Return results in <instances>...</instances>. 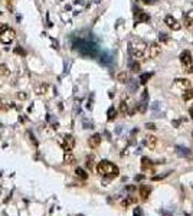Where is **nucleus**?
Here are the masks:
<instances>
[{
  "label": "nucleus",
  "mask_w": 193,
  "mask_h": 216,
  "mask_svg": "<svg viewBox=\"0 0 193 216\" xmlns=\"http://www.w3.org/2000/svg\"><path fill=\"white\" fill-rule=\"evenodd\" d=\"M0 13H2V12H0Z\"/></svg>",
  "instance_id": "nucleus-41"
},
{
  "label": "nucleus",
  "mask_w": 193,
  "mask_h": 216,
  "mask_svg": "<svg viewBox=\"0 0 193 216\" xmlns=\"http://www.w3.org/2000/svg\"><path fill=\"white\" fill-rule=\"evenodd\" d=\"M147 107H148V104H147V101H144V99H141L138 104H137V111L140 113V114H144L146 111H147Z\"/></svg>",
  "instance_id": "nucleus-17"
},
{
  "label": "nucleus",
  "mask_w": 193,
  "mask_h": 216,
  "mask_svg": "<svg viewBox=\"0 0 193 216\" xmlns=\"http://www.w3.org/2000/svg\"><path fill=\"white\" fill-rule=\"evenodd\" d=\"M74 48L82 55V56H89V58H95L98 55V45L95 42H92L91 39H85V38H76L74 41Z\"/></svg>",
  "instance_id": "nucleus-1"
},
{
  "label": "nucleus",
  "mask_w": 193,
  "mask_h": 216,
  "mask_svg": "<svg viewBox=\"0 0 193 216\" xmlns=\"http://www.w3.org/2000/svg\"><path fill=\"white\" fill-rule=\"evenodd\" d=\"M160 52H161V48H160V45L159 43H151L148 48H147V56L148 58H156V56H159L160 55Z\"/></svg>",
  "instance_id": "nucleus-9"
},
{
  "label": "nucleus",
  "mask_w": 193,
  "mask_h": 216,
  "mask_svg": "<svg viewBox=\"0 0 193 216\" xmlns=\"http://www.w3.org/2000/svg\"><path fill=\"white\" fill-rule=\"evenodd\" d=\"M75 173H76V176H79L81 179H86V177H88V174H86V173H85L81 167H78V169L75 170Z\"/></svg>",
  "instance_id": "nucleus-29"
},
{
  "label": "nucleus",
  "mask_w": 193,
  "mask_h": 216,
  "mask_svg": "<svg viewBox=\"0 0 193 216\" xmlns=\"http://www.w3.org/2000/svg\"><path fill=\"white\" fill-rule=\"evenodd\" d=\"M180 62H182L183 66L187 68L186 72H193V68H192L193 59H192V53H190L189 51H183V52L180 53Z\"/></svg>",
  "instance_id": "nucleus-5"
},
{
  "label": "nucleus",
  "mask_w": 193,
  "mask_h": 216,
  "mask_svg": "<svg viewBox=\"0 0 193 216\" xmlns=\"http://www.w3.org/2000/svg\"><path fill=\"white\" fill-rule=\"evenodd\" d=\"M96 171H98L101 176H104V177H108V179H114V177H117L118 176V167L114 164V163H111V161H108V160H103V161H100L98 164H96Z\"/></svg>",
  "instance_id": "nucleus-2"
},
{
  "label": "nucleus",
  "mask_w": 193,
  "mask_h": 216,
  "mask_svg": "<svg viewBox=\"0 0 193 216\" xmlns=\"http://www.w3.org/2000/svg\"><path fill=\"white\" fill-rule=\"evenodd\" d=\"M141 169H143V171H153V161L148 160L147 157H143V160H141Z\"/></svg>",
  "instance_id": "nucleus-14"
},
{
  "label": "nucleus",
  "mask_w": 193,
  "mask_h": 216,
  "mask_svg": "<svg viewBox=\"0 0 193 216\" xmlns=\"http://www.w3.org/2000/svg\"><path fill=\"white\" fill-rule=\"evenodd\" d=\"M9 74H10V71H9L7 65H6V63H0V75H3V76H7Z\"/></svg>",
  "instance_id": "nucleus-24"
},
{
  "label": "nucleus",
  "mask_w": 193,
  "mask_h": 216,
  "mask_svg": "<svg viewBox=\"0 0 193 216\" xmlns=\"http://www.w3.org/2000/svg\"><path fill=\"white\" fill-rule=\"evenodd\" d=\"M183 99H184V101L193 99V89H192V88H189V89H186V91L183 92Z\"/></svg>",
  "instance_id": "nucleus-23"
},
{
  "label": "nucleus",
  "mask_w": 193,
  "mask_h": 216,
  "mask_svg": "<svg viewBox=\"0 0 193 216\" xmlns=\"http://www.w3.org/2000/svg\"><path fill=\"white\" fill-rule=\"evenodd\" d=\"M184 23H186V28L189 30H193V10L186 12V15H184Z\"/></svg>",
  "instance_id": "nucleus-12"
},
{
  "label": "nucleus",
  "mask_w": 193,
  "mask_h": 216,
  "mask_svg": "<svg viewBox=\"0 0 193 216\" xmlns=\"http://www.w3.org/2000/svg\"><path fill=\"white\" fill-rule=\"evenodd\" d=\"M15 52H16V53H20V55H25V51H22L20 48H16V49H15Z\"/></svg>",
  "instance_id": "nucleus-36"
},
{
  "label": "nucleus",
  "mask_w": 193,
  "mask_h": 216,
  "mask_svg": "<svg viewBox=\"0 0 193 216\" xmlns=\"http://www.w3.org/2000/svg\"><path fill=\"white\" fill-rule=\"evenodd\" d=\"M192 137H193V133H192Z\"/></svg>",
  "instance_id": "nucleus-40"
},
{
  "label": "nucleus",
  "mask_w": 193,
  "mask_h": 216,
  "mask_svg": "<svg viewBox=\"0 0 193 216\" xmlns=\"http://www.w3.org/2000/svg\"><path fill=\"white\" fill-rule=\"evenodd\" d=\"M15 30L12 28H9L7 25H2L0 26V42L5 43V45H9L12 43V41L15 39Z\"/></svg>",
  "instance_id": "nucleus-4"
},
{
  "label": "nucleus",
  "mask_w": 193,
  "mask_h": 216,
  "mask_svg": "<svg viewBox=\"0 0 193 216\" xmlns=\"http://www.w3.org/2000/svg\"><path fill=\"white\" fill-rule=\"evenodd\" d=\"M150 192H151V189L148 187V186H143L141 189H140V194H141V199L143 200H146L148 196H150Z\"/></svg>",
  "instance_id": "nucleus-18"
},
{
  "label": "nucleus",
  "mask_w": 193,
  "mask_h": 216,
  "mask_svg": "<svg viewBox=\"0 0 193 216\" xmlns=\"http://www.w3.org/2000/svg\"><path fill=\"white\" fill-rule=\"evenodd\" d=\"M164 22H166V25H167L171 30H179V29H180V23H179L173 16H170V15L164 18Z\"/></svg>",
  "instance_id": "nucleus-10"
},
{
  "label": "nucleus",
  "mask_w": 193,
  "mask_h": 216,
  "mask_svg": "<svg viewBox=\"0 0 193 216\" xmlns=\"http://www.w3.org/2000/svg\"><path fill=\"white\" fill-rule=\"evenodd\" d=\"M61 144H62V147H63L65 151H71V150H74V147H75V138H74L72 136L66 134V136L63 137V140L61 141Z\"/></svg>",
  "instance_id": "nucleus-7"
},
{
  "label": "nucleus",
  "mask_w": 193,
  "mask_h": 216,
  "mask_svg": "<svg viewBox=\"0 0 193 216\" xmlns=\"http://www.w3.org/2000/svg\"><path fill=\"white\" fill-rule=\"evenodd\" d=\"M146 128H148V130H156V124H153V123H147V124H146Z\"/></svg>",
  "instance_id": "nucleus-35"
},
{
  "label": "nucleus",
  "mask_w": 193,
  "mask_h": 216,
  "mask_svg": "<svg viewBox=\"0 0 193 216\" xmlns=\"http://www.w3.org/2000/svg\"><path fill=\"white\" fill-rule=\"evenodd\" d=\"M128 72H120L118 75H117V81L118 82H121V84H126V82H128Z\"/></svg>",
  "instance_id": "nucleus-19"
},
{
  "label": "nucleus",
  "mask_w": 193,
  "mask_h": 216,
  "mask_svg": "<svg viewBox=\"0 0 193 216\" xmlns=\"http://www.w3.org/2000/svg\"><path fill=\"white\" fill-rule=\"evenodd\" d=\"M134 18H136V25L141 23V22H148L150 16L147 13H144L143 10H140L138 7H134Z\"/></svg>",
  "instance_id": "nucleus-8"
},
{
  "label": "nucleus",
  "mask_w": 193,
  "mask_h": 216,
  "mask_svg": "<svg viewBox=\"0 0 193 216\" xmlns=\"http://www.w3.org/2000/svg\"><path fill=\"white\" fill-rule=\"evenodd\" d=\"M156 143H157V140H156V137H154V136H148V137L146 138V144H147L150 148H154Z\"/></svg>",
  "instance_id": "nucleus-21"
},
{
  "label": "nucleus",
  "mask_w": 193,
  "mask_h": 216,
  "mask_svg": "<svg viewBox=\"0 0 193 216\" xmlns=\"http://www.w3.org/2000/svg\"><path fill=\"white\" fill-rule=\"evenodd\" d=\"M18 98H19V99H26V98H28V94H25V92H19V94H18Z\"/></svg>",
  "instance_id": "nucleus-34"
},
{
  "label": "nucleus",
  "mask_w": 193,
  "mask_h": 216,
  "mask_svg": "<svg viewBox=\"0 0 193 216\" xmlns=\"http://www.w3.org/2000/svg\"><path fill=\"white\" fill-rule=\"evenodd\" d=\"M100 62H101L103 65H105V66L111 65V63H113V55L108 53V52H104V53L101 55V58H100Z\"/></svg>",
  "instance_id": "nucleus-13"
},
{
  "label": "nucleus",
  "mask_w": 193,
  "mask_h": 216,
  "mask_svg": "<svg viewBox=\"0 0 193 216\" xmlns=\"http://www.w3.org/2000/svg\"><path fill=\"white\" fill-rule=\"evenodd\" d=\"M160 41H161L163 43H166V42L169 41V36H167L166 33H160Z\"/></svg>",
  "instance_id": "nucleus-32"
},
{
  "label": "nucleus",
  "mask_w": 193,
  "mask_h": 216,
  "mask_svg": "<svg viewBox=\"0 0 193 216\" xmlns=\"http://www.w3.org/2000/svg\"><path fill=\"white\" fill-rule=\"evenodd\" d=\"M128 66H130V69H131L133 72H138V71H140V63H138V62H133V61H130Z\"/></svg>",
  "instance_id": "nucleus-26"
},
{
  "label": "nucleus",
  "mask_w": 193,
  "mask_h": 216,
  "mask_svg": "<svg viewBox=\"0 0 193 216\" xmlns=\"http://www.w3.org/2000/svg\"><path fill=\"white\" fill-rule=\"evenodd\" d=\"M75 161V157L71 154V151H66L65 153V163H68V164H72Z\"/></svg>",
  "instance_id": "nucleus-28"
},
{
  "label": "nucleus",
  "mask_w": 193,
  "mask_h": 216,
  "mask_svg": "<svg viewBox=\"0 0 193 216\" xmlns=\"http://www.w3.org/2000/svg\"><path fill=\"white\" fill-rule=\"evenodd\" d=\"M133 215H134V216H144V215H143V210H141L140 207H136V209L133 210Z\"/></svg>",
  "instance_id": "nucleus-31"
},
{
  "label": "nucleus",
  "mask_w": 193,
  "mask_h": 216,
  "mask_svg": "<svg viewBox=\"0 0 193 216\" xmlns=\"http://www.w3.org/2000/svg\"><path fill=\"white\" fill-rule=\"evenodd\" d=\"M138 89V84H137V81H134V79H128V92H136Z\"/></svg>",
  "instance_id": "nucleus-20"
},
{
  "label": "nucleus",
  "mask_w": 193,
  "mask_h": 216,
  "mask_svg": "<svg viewBox=\"0 0 193 216\" xmlns=\"http://www.w3.org/2000/svg\"><path fill=\"white\" fill-rule=\"evenodd\" d=\"M48 88H49L48 84H42V85H39V86L36 88V94H38V95H42V94H45V92L48 91Z\"/></svg>",
  "instance_id": "nucleus-22"
},
{
  "label": "nucleus",
  "mask_w": 193,
  "mask_h": 216,
  "mask_svg": "<svg viewBox=\"0 0 193 216\" xmlns=\"http://www.w3.org/2000/svg\"><path fill=\"white\" fill-rule=\"evenodd\" d=\"M121 131H123V127H118V128H117V130H115V133H117V134H120V133H121Z\"/></svg>",
  "instance_id": "nucleus-39"
},
{
  "label": "nucleus",
  "mask_w": 193,
  "mask_h": 216,
  "mask_svg": "<svg viewBox=\"0 0 193 216\" xmlns=\"http://www.w3.org/2000/svg\"><path fill=\"white\" fill-rule=\"evenodd\" d=\"M173 88H177V89H180V91H186V89H189L190 88V81L189 79H184V78H177V79H174V82H173Z\"/></svg>",
  "instance_id": "nucleus-6"
},
{
  "label": "nucleus",
  "mask_w": 193,
  "mask_h": 216,
  "mask_svg": "<svg viewBox=\"0 0 193 216\" xmlns=\"http://www.w3.org/2000/svg\"><path fill=\"white\" fill-rule=\"evenodd\" d=\"M143 179H144V176H141V174H140V176H136V180H137V182H140V180H143Z\"/></svg>",
  "instance_id": "nucleus-37"
},
{
  "label": "nucleus",
  "mask_w": 193,
  "mask_h": 216,
  "mask_svg": "<svg viewBox=\"0 0 193 216\" xmlns=\"http://www.w3.org/2000/svg\"><path fill=\"white\" fill-rule=\"evenodd\" d=\"M176 154L180 157H190V150L183 147V146H177L176 147Z\"/></svg>",
  "instance_id": "nucleus-15"
},
{
  "label": "nucleus",
  "mask_w": 193,
  "mask_h": 216,
  "mask_svg": "<svg viewBox=\"0 0 193 216\" xmlns=\"http://www.w3.org/2000/svg\"><path fill=\"white\" fill-rule=\"evenodd\" d=\"M115 117H117V111H115V108H114V107H110V110H108V121H113Z\"/></svg>",
  "instance_id": "nucleus-25"
},
{
  "label": "nucleus",
  "mask_w": 193,
  "mask_h": 216,
  "mask_svg": "<svg viewBox=\"0 0 193 216\" xmlns=\"http://www.w3.org/2000/svg\"><path fill=\"white\" fill-rule=\"evenodd\" d=\"M82 124H84V128H92V127H94L92 121H89V120H85V118H84Z\"/></svg>",
  "instance_id": "nucleus-30"
},
{
  "label": "nucleus",
  "mask_w": 193,
  "mask_h": 216,
  "mask_svg": "<svg viewBox=\"0 0 193 216\" xmlns=\"http://www.w3.org/2000/svg\"><path fill=\"white\" fill-rule=\"evenodd\" d=\"M141 99L148 101V91H147V89H144V91H143V94H141Z\"/></svg>",
  "instance_id": "nucleus-33"
},
{
  "label": "nucleus",
  "mask_w": 193,
  "mask_h": 216,
  "mask_svg": "<svg viewBox=\"0 0 193 216\" xmlns=\"http://www.w3.org/2000/svg\"><path fill=\"white\" fill-rule=\"evenodd\" d=\"M128 110H130L128 102L127 101H121L120 102V114L121 115H128Z\"/></svg>",
  "instance_id": "nucleus-16"
},
{
  "label": "nucleus",
  "mask_w": 193,
  "mask_h": 216,
  "mask_svg": "<svg viewBox=\"0 0 193 216\" xmlns=\"http://www.w3.org/2000/svg\"><path fill=\"white\" fill-rule=\"evenodd\" d=\"M88 144H89V147L96 148V147L101 144V136H100V134H92V136L89 137V140H88Z\"/></svg>",
  "instance_id": "nucleus-11"
},
{
  "label": "nucleus",
  "mask_w": 193,
  "mask_h": 216,
  "mask_svg": "<svg viewBox=\"0 0 193 216\" xmlns=\"http://www.w3.org/2000/svg\"><path fill=\"white\" fill-rule=\"evenodd\" d=\"M151 76H153L151 72H148V74H141V76H140V84H146Z\"/></svg>",
  "instance_id": "nucleus-27"
},
{
  "label": "nucleus",
  "mask_w": 193,
  "mask_h": 216,
  "mask_svg": "<svg viewBox=\"0 0 193 216\" xmlns=\"http://www.w3.org/2000/svg\"><path fill=\"white\" fill-rule=\"evenodd\" d=\"M147 43L138 39H133L128 42V52L134 58H146L147 56Z\"/></svg>",
  "instance_id": "nucleus-3"
},
{
  "label": "nucleus",
  "mask_w": 193,
  "mask_h": 216,
  "mask_svg": "<svg viewBox=\"0 0 193 216\" xmlns=\"http://www.w3.org/2000/svg\"><path fill=\"white\" fill-rule=\"evenodd\" d=\"M189 113H190V117H192V118H193V105H192V107H190V110H189Z\"/></svg>",
  "instance_id": "nucleus-38"
}]
</instances>
